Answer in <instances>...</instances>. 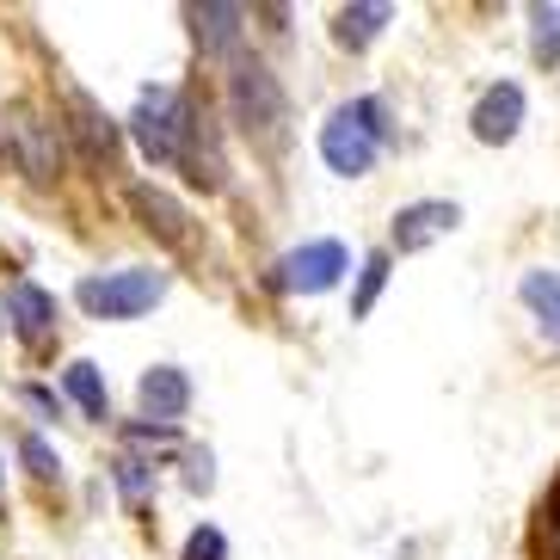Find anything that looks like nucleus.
I'll use <instances>...</instances> for the list:
<instances>
[{
  "label": "nucleus",
  "instance_id": "1",
  "mask_svg": "<svg viewBox=\"0 0 560 560\" xmlns=\"http://www.w3.org/2000/svg\"><path fill=\"white\" fill-rule=\"evenodd\" d=\"M382 142H388V112H382V100H346L320 124V161L339 179H363L376 166Z\"/></svg>",
  "mask_w": 560,
  "mask_h": 560
},
{
  "label": "nucleus",
  "instance_id": "2",
  "mask_svg": "<svg viewBox=\"0 0 560 560\" xmlns=\"http://www.w3.org/2000/svg\"><path fill=\"white\" fill-rule=\"evenodd\" d=\"M191 112L198 105L185 100L179 86H142V100L130 112V136L142 142L154 166H179L185 161V136H191Z\"/></svg>",
  "mask_w": 560,
  "mask_h": 560
},
{
  "label": "nucleus",
  "instance_id": "3",
  "mask_svg": "<svg viewBox=\"0 0 560 560\" xmlns=\"http://www.w3.org/2000/svg\"><path fill=\"white\" fill-rule=\"evenodd\" d=\"M229 105H234V124L259 136L265 149L283 142V86L259 56H234L229 62Z\"/></svg>",
  "mask_w": 560,
  "mask_h": 560
},
{
  "label": "nucleus",
  "instance_id": "4",
  "mask_svg": "<svg viewBox=\"0 0 560 560\" xmlns=\"http://www.w3.org/2000/svg\"><path fill=\"white\" fill-rule=\"evenodd\" d=\"M161 296H166V271H149V265L74 283V302H81L93 320H136V314H149Z\"/></svg>",
  "mask_w": 560,
  "mask_h": 560
},
{
  "label": "nucleus",
  "instance_id": "5",
  "mask_svg": "<svg viewBox=\"0 0 560 560\" xmlns=\"http://www.w3.org/2000/svg\"><path fill=\"white\" fill-rule=\"evenodd\" d=\"M346 271H351V253L339 247V241H302L296 253L278 259L271 283H278V290H296V296H320V290H332Z\"/></svg>",
  "mask_w": 560,
  "mask_h": 560
},
{
  "label": "nucleus",
  "instance_id": "6",
  "mask_svg": "<svg viewBox=\"0 0 560 560\" xmlns=\"http://www.w3.org/2000/svg\"><path fill=\"white\" fill-rule=\"evenodd\" d=\"M68 130H74V142H81V161L86 166H105V173H117V154H124V130H117L112 117L100 112V100L93 93H81V86H68Z\"/></svg>",
  "mask_w": 560,
  "mask_h": 560
},
{
  "label": "nucleus",
  "instance_id": "7",
  "mask_svg": "<svg viewBox=\"0 0 560 560\" xmlns=\"http://www.w3.org/2000/svg\"><path fill=\"white\" fill-rule=\"evenodd\" d=\"M7 142H13V161L25 166L37 185H50L56 173H62V142H56V124H44L37 112H25V105H19V112L7 117Z\"/></svg>",
  "mask_w": 560,
  "mask_h": 560
},
{
  "label": "nucleus",
  "instance_id": "8",
  "mask_svg": "<svg viewBox=\"0 0 560 560\" xmlns=\"http://www.w3.org/2000/svg\"><path fill=\"white\" fill-rule=\"evenodd\" d=\"M475 142H487V149H505L511 136L524 130V86L517 81H493L487 93H480V105H475Z\"/></svg>",
  "mask_w": 560,
  "mask_h": 560
},
{
  "label": "nucleus",
  "instance_id": "9",
  "mask_svg": "<svg viewBox=\"0 0 560 560\" xmlns=\"http://www.w3.org/2000/svg\"><path fill=\"white\" fill-rule=\"evenodd\" d=\"M462 210L450 198H425V203H407V210L395 215V247L400 253H419L431 247V241H444V234H456Z\"/></svg>",
  "mask_w": 560,
  "mask_h": 560
},
{
  "label": "nucleus",
  "instance_id": "10",
  "mask_svg": "<svg viewBox=\"0 0 560 560\" xmlns=\"http://www.w3.org/2000/svg\"><path fill=\"white\" fill-rule=\"evenodd\" d=\"M136 400H142V412H149L154 425H173L191 407V376H185L179 363H154L149 376L136 382Z\"/></svg>",
  "mask_w": 560,
  "mask_h": 560
},
{
  "label": "nucleus",
  "instance_id": "11",
  "mask_svg": "<svg viewBox=\"0 0 560 560\" xmlns=\"http://www.w3.org/2000/svg\"><path fill=\"white\" fill-rule=\"evenodd\" d=\"M185 19H191V32H198V44L210 56H241V19H247V7L210 0V7H185Z\"/></svg>",
  "mask_w": 560,
  "mask_h": 560
},
{
  "label": "nucleus",
  "instance_id": "12",
  "mask_svg": "<svg viewBox=\"0 0 560 560\" xmlns=\"http://www.w3.org/2000/svg\"><path fill=\"white\" fill-rule=\"evenodd\" d=\"M130 210H136V222H142L154 241L185 247V222H191V215L179 210V198H166L161 185H130Z\"/></svg>",
  "mask_w": 560,
  "mask_h": 560
},
{
  "label": "nucleus",
  "instance_id": "13",
  "mask_svg": "<svg viewBox=\"0 0 560 560\" xmlns=\"http://www.w3.org/2000/svg\"><path fill=\"white\" fill-rule=\"evenodd\" d=\"M7 320H13V332L19 339H44V332L56 327V296L50 290H37L32 278H13L7 283Z\"/></svg>",
  "mask_w": 560,
  "mask_h": 560
},
{
  "label": "nucleus",
  "instance_id": "14",
  "mask_svg": "<svg viewBox=\"0 0 560 560\" xmlns=\"http://www.w3.org/2000/svg\"><path fill=\"white\" fill-rule=\"evenodd\" d=\"M388 19H395V7H388V0H358V7H339L332 37H339V50H370Z\"/></svg>",
  "mask_w": 560,
  "mask_h": 560
},
{
  "label": "nucleus",
  "instance_id": "15",
  "mask_svg": "<svg viewBox=\"0 0 560 560\" xmlns=\"http://www.w3.org/2000/svg\"><path fill=\"white\" fill-rule=\"evenodd\" d=\"M517 296L536 314V327L560 346V271H524V278H517Z\"/></svg>",
  "mask_w": 560,
  "mask_h": 560
},
{
  "label": "nucleus",
  "instance_id": "16",
  "mask_svg": "<svg viewBox=\"0 0 560 560\" xmlns=\"http://www.w3.org/2000/svg\"><path fill=\"white\" fill-rule=\"evenodd\" d=\"M62 382H68V395L81 400L86 419H112V395H105V376H100V370H93L86 358H81V363H68Z\"/></svg>",
  "mask_w": 560,
  "mask_h": 560
},
{
  "label": "nucleus",
  "instance_id": "17",
  "mask_svg": "<svg viewBox=\"0 0 560 560\" xmlns=\"http://www.w3.org/2000/svg\"><path fill=\"white\" fill-rule=\"evenodd\" d=\"M529 56L542 68L560 62V7H529Z\"/></svg>",
  "mask_w": 560,
  "mask_h": 560
},
{
  "label": "nucleus",
  "instance_id": "18",
  "mask_svg": "<svg viewBox=\"0 0 560 560\" xmlns=\"http://www.w3.org/2000/svg\"><path fill=\"white\" fill-rule=\"evenodd\" d=\"M382 283H388V253H370V259H363V271H358V296H351V320H363V314L376 308Z\"/></svg>",
  "mask_w": 560,
  "mask_h": 560
},
{
  "label": "nucleus",
  "instance_id": "19",
  "mask_svg": "<svg viewBox=\"0 0 560 560\" xmlns=\"http://www.w3.org/2000/svg\"><path fill=\"white\" fill-rule=\"evenodd\" d=\"M19 456H25V468H32L37 480H56V475H62V462H56V450L44 444L37 431H25V438H19Z\"/></svg>",
  "mask_w": 560,
  "mask_h": 560
},
{
  "label": "nucleus",
  "instance_id": "20",
  "mask_svg": "<svg viewBox=\"0 0 560 560\" xmlns=\"http://www.w3.org/2000/svg\"><path fill=\"white\" fill-rule=\"evenodd\" d=\"M185 560H229V536L215 524H198L191 536H185Z\"/></svg>",
  "mask_w": 560,
  "mask_h": 560
},
{
  "label": "nucleus",
  "instance_id": "21",
  "mask_svg": "<svg viewBox=\"0 0 560 560\" xmlns=\"http://www.w3.org/2000/svg\"><path fill=\"white\" fill-rule=\"evenodd\" d=\"M185 487H191V493H210V487H215L210 450H191V456H185Z\"/></svg>",
  "mask_w": 560,
  "mask_h": 560
},
{
  "label": "nucleus",
  "instance_id": "22",
  "mask_svg": "<svg viewBox=\"0 0 560 560\" xmlns=\"http://www.w3.org/2000/svg\"><path fill=\"white\" fill-rule=\"evenodd\" d=\"M117 487H124V493H130V499H142V493H149V468H142V462H130V456H124V462H117Z\"/></svg>",
  "mask_w": 560,
  "mask_h": 560
},
{
  "label": "nucleus",
  "instance_id": "23",
  "mask_svg": "<svg viewBox=\"0 0 560 560\" xmlns=\"http://www.w3.org/2000/svg\"><path fill=\"white\" fill-rule=\"evenodd\" d=\"M124 438H136V444H173V425H124Z\"/></svg>",
  "mask_w": 560,
  "mask_h": 560
},
{
  "label": "nucleus",
  "instance_id": "24",
  "mask_svg": "<svg viewBox=\"0 0 560 560\" xmlns=\"http://www.w3.org/2000/svg\"><path fill=\"white\" fill-rule=\"evenodd\" d=\"M19 395H25V407L44 412V419H56V412H62V407H56V395H50V388H37V382H32V388H19Z\"/></svg>",
  "mask_w": 560,
  "mask_h": 560
}]
</instances>
